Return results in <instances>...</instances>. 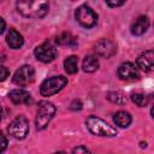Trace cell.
Returning a JSON list of instances; mask_svg holds the SVG:
<instances>
[{
    "label": "cell",
    "mask_w": 154,
    "mask_h": 154,
    "mask_svg": "<svg viewBox=\"0 0 154 154\" xmlns=\"http://www.w3.org/2000/svg\"><path fill=\"white\" fill-rule=\"evenodd\" d=\"M5 28H6V23H5V20L0 17V34H2V32H4Z\"/></svg>",
    "instance_id": "obj_26"
},
{
    "label": "cell",
    "mask_w": 154,
    "mask_h": 154,
    "mask_svg": "<svg viewBox=\"0 0 154 154\" xmlns=\"http://www.w3.org/2000/svg\"><path fill=\"white\" fill-rule=\"evenodd\" d=\"M67 84V78L64 76H53L43 81L40 88V93L42 96H52L59 93Z\"/></svg>",
    "instance_id": "obj_4"
},
{
    "label": "cell",
    "mask_w": 154,
    "mask_h": 154,
    "mask_svg": "<svg viewBox=\"0 0 154 154\" xmlns=\"http://www.w3.org/2000/svg\"><path fill=\"white\" fill-rule=\"evenodd\" d=\"M8 97L16 105L29 103L31 101V95L29 94V91H26L24 89H13V90H11L8 93Z\"/></svg>",
    "instance_id": "obj_12"
},
{
    "label": "cell",
    "mask_w": 154,
    "mask_h": 154,
    "mask_svg": "<svg viewBox=\"0 0 154 154\" xmlns=\"http://www.w3.org/2000/svg\"><path fill=\"white\" fill-rule=\"evenodd\" d=\"M95 52L103 58H111L117 52V46L113 41L108 38H101L95 43Z\"/></svg>",
    "instance_id": "obj_9"
},
{
    "label": "cell",
    "mask_w": 154,
    "mask_h": 154,
    "mask_svg": "<svg viewBox=\"0 0 154 154\" xmlns=\"http://www.w3.org/2000/svg\"><path fill=\"white\" fill-rule=\"evenodd\" d=\"M89 149L85 147H76L72 149V153H88Z\"/></svg>",
    "instance_id": "obj_24"
},
{
    "label": "cell",
    "mask_w": 154,
    "mask_h": 154,
    "mask_svg": "<svg viewBox=\"0 0 154 154\" xmlns=\"http://www.w3.org/2000/svg\"><path fill=\"white\" fill-rule=\"evenodd\" d=\"M107 99L109 101H112L113 103H118V105H123V103L126 102V97L120 91H111V93H108Z\"/></svg>",
    "instance_id": "obj_19"
},
{
    "label": "cell",
    "mask_w": 154,
    "mask_h": 154,
    "mask_svg": "<svg viewBox=\"0 0 154 154\" xmlns=\"http://www.w3.org/2000/svg\"><path fill=\"white\" fill-rule=\"evenodd\" d=\"M8 70L5 67V66H1L0 65V82H2V81H5L7 77H8Z\"/></svg>",
    "instance_id": "obj_23"
},
{
    "label": "cell",
    "mask_w": 154,
    "mask_h": 154,
    "mask_svg": "<svg viewBox=\"0 0 154 154\" xmlns=\"http://www.w3.org/2000/svg\"><path fill=\"white\" fill-rule=\"evenodd\" d=\"M6 41L8 43V46L13 49H18L23 46L24 43V40H23V36L16 30V29H10L8 32H7V36H6Z\"/></svg>",
    "instance_id": "obj_14"
},
{
    "label": "cell",
    "mask_w": 154,
    "mask_h": 154,
    "mask_svg": "<svg viewBox=\"0 0 154 154\" xmlns=\"http://www.w3.org/2000/svg\"><path fill=\"white\" fill-rule=\"evenodd\" d=\"M55 114V106L48 101H41L38 103L35 125L37 130H43Z\"/></svg>",
    "instance_id": "obj_3"
},
{
    "label": "cell",
    "mask_w": 154,
    "mask_h": 154,
    "mask_svg": "<svg viewBox=\"0 0 154 154\" xmlns=\"http://www.w3.org/2000/svg\"><path fill=\"white\" fill-rule=\"evenodd\" d=\"M57 42L59 45H63V46H72V45H76V37L72 36V34L70 32H63L61 35H59L57 37Z\"/></svg>",
    "instance_id": "obj_18"
},
{
    "label": "cell",
    "mask_w": 154,
    "mask_h": 154,
    "mask_svg": "<svg viewBox=\"0 0 154 154\" xmlns=\"http://www.w3.org/2000/svg\"><path fill=\"white\" fill-rule=\"evenodd\" d=\"M137 66L146 72L153 71V69H154V52L152 49H149V51H146L144 53H142L141 55H138Z\"/></svg>",
    "instance_id": "obj_11"
},
{
    "label": "cell",
    "mask_w": 154,
    "mask_h": 154,
    "mask_svg": "<svg viewBox=\"0 0 154 154\" xmlns=\"http://www.w3.org/2000/svg\"><path fill=\"white\" fill-rule=\"evenodd\" d=\"M1 118H2V109H1V106H0V120H1Z\"/></svg>",
    "instance_id": "obj_27"
},
{
    "label": "cell",
    "mask_w": 154,
    "mask_h": 154,
    "mask_svg": "<svg viewBox=\"0 0 154 154\" xmlns=\"http://www.w3.org/2000/svg\"><path fill=\"white\" fill-rule=\"evenodd\" d=\"M64 67H65V71L67 73H70V75L76 73L78 70V58L76 55H70L69 58L65 59Z\"/></svg>",
    "instance_id": "obj_17"
},
{
    "label": "cell",
    "mask_w": 154,
    "mask_h": 154,
    "mask_svg": "<svg viewBox=\"0 0 154 154\" xmlns=\"http://www.w3.org/2000/svg\"><path fill=\"white\" fill-rule=\"evenodd\" d=\"M148 26H149V19H148V17L141 16V17H138L132 23V25H131V32L134 35H136V36L143 35L147 31Z\"/></svg>",
    "instance_id": "obj_13"
},
{
    "label": "cell",
    "mask_w": 154,
    "mask_h": 154,
    "mask_svg": "<svg viewBox=\"0 0 154 154\" xmlns=\"http://www.w3.org/2000/svg\"><path fill=\"white\" fill-rule=\"evenodd\" d=\"M34 54L37 60H40L42 63H51L57 57V49L54 48V46L52 43L43 42L35 48Z\"/></svg>",
    "instance_id": "obj_8"
},
{
    "label": "cell",
    "mask_w": 154,
    "mask_h": 154,
    "mask_svg": "<svg viewBox=\"0 0 154 154\" xmlns=\"http://www.w3.org/2000/svg\"><path fill=\"white\" fill-rule=\"evenodd\" d=\"M106 4L109 6V7H118L120 5H123L126 0H105Z\"/></svg>",
    "instance_id": "obj_21"
},
{
    "label": "cell",
    "mask_w": 154,
    "mask_h": 154,
    "mask_svg": "<svg viewBox=\"0 0 154 154\" xmlns=\"http://www.w3.org/2000/svg\"><path fill=\"white\" fill-rule=\"evenodd\" d=\"M82 67H83V71L84 72H94V71H96L97 67H99V60H97V58L94 57V55L85 57L84 60H83Z\"/></svg>",
    "instance_id": "obj_16"
},
{
    "label": "cell",
    "mask_w": 154,
    "mask_h": 154,
    "mask_svg": "<svg viewBox=\"0 0 154 154\" xmlns=\"http://www.w3.org/2000/svg\"><path fill=\"white\" fill-rule=\"evenodd\" d=\"M17 11L26 18H42L49 8L48 0H17Z\"/></svg>",
    "instance_id": "obj_1"
},
{
    "label": "cell",
    "mask_w": 154,
    "mask_h": 154,
    "mask_svg": "<svg viewBox=\"0 0 154 154\" xmlns=\"http://www.w3.org/2000/svg\"><path fill=\"white\" fill-rule=\"evenodd\" d=\"M35 79V70L30 65L20 66L13 75V83L19 87H25L32 83Z\"/></svg>",
    "instance_id": "obj_7"
},
{
    "label": "cell",
    "mask_w": 154,
    "mask_h": 154,
    "mask_svg": "<svg viewBox=\"0 0 154 154\" xmlns=\"http://www.w3.org/2000/svg\"><path fill=\"white\" fill-rule=\"evenodd\" d=\"M87 128L88 130L96 135V136H102V137H113L117 136V130L112 128L109 124H107L105 120L101 118H97L95 116H90L87 118Z\"/></svg>",
    "instance_id": "obj_2"
},
{
    "label": "cell",
    "mask_w": 154,
    "mask_h": 154,
    "mask_svg": "<svg viewBox=\"0 0 154 154\" xmlns=\"http://www.w3.org/2000/svg\"><path fill=\"white\" fill-rule=\"evenodd\" d=\"M7 130H8V134L13 138L23 140L29 132V122H28V119L25 117L18 116L17 118H14L10 123Z\"/></svg>",
    "instance_id": "obj_5"
},
{
    "label": "cell",
    "mask_w": 154,
    "mask_h": 154,
    "mask_svg": "<svg viewBox=\"0 0 154 154\" xmlns=\"http://www.w3.org/2000/svg\"><path fill=\"white\" fill-rule=\"evenodd\" d=\"M7 147V140L5 137V135L0 131V152H4Z\"/></svg>",
    "instance_id": "obj_22"
},
{
    "label": "cell",
    "mask_w": 154,
    "mask_h": 154,
    "mask_svg": "<svg viewBox=\"0 0 154 154\" xmlns=\"http://www.w3.org/2000/svg\"><path fill=\"white\" fill-rule=\"evenodd\" d=\"M71 108H72V109H81V108H82V103H81V101L75 100V101L71 103Z\"/></svg>",
    "instance_id": "obj_25"
},
{
    "label": "cell",
    "mask_w": 154,
    "mask_h": 154,
    "mask_svg": "<svg viewBox=\"0 0 154 154\" xmlns=\"http://www.w3.org/2000/svg\"><path fill=\"white\" fill-rule=\"evenodd\" d=\"M131 99H132V101H134L137 106H140V107H144V106H147V103H148L147 96H144L143 94H140V93L132 94V95H131Z\"/></svg>",
    "instance_id": "obj_20"
},
{
    "label": "cell",
    "mask_w": 154,
    "mask_h": 154,
    "mask_svg": "<svg viewBox=\"0 0 154 154\" xmlns=\"http://www.w3.org/2000/svg\"><path fill=\"white\" fill-rule=\"evenodd\" d=\"M75 17L76 20L84 28H91L96 24L97 22V16L96 13L87 5H82L79 6L76 12H75Z\"/></svg>",
    "instance_id": "obj_6"
},
{
    "label": "cell",
    "mask_w": 154,
    "mask_h": 154,
    "mask_svg": "<svg viewBox=\"0 0 154 154\" xmlns=\"http://www.w3.org/2000/svg\"><path fill=\"white\" fill-rule=\"evenodd\" d=\"M113 120H114V123H116L118 126H120V128H128V126L131 124L132 118H131L130 113H128V112H125V111H119V112H117V113L114 114Z\"/></svg>",
    "instance_id": "obj_15"
},
{
    "label": "cell",
    "mask_w": 154,
    "mask_h": 154,
    "mask_svg": "<svg viewBox=\"0 0 154 154\" xmlns=\"http://www.w3.org/2000/svg\"><path fill=\"white\" fill-rule=\"evenodd\" d=\"M117 73H118L119 78L124 79V81H134V79H137L140 77L138 70L135 66V64H132V63H123V64H120L119 67H118Z\"/></svg>",
    "instance_id": "obj_10"
}]
</instances>
